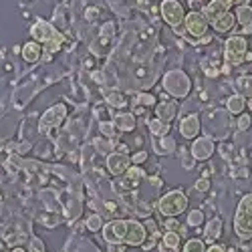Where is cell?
Instances as JSON below:
<instances>
[{
    "label": "cell",
    "instance_id": "33",
    "mask_svg": "<svg viewBox=\"0 0 252 252\" xmlns=\"http://www.w3.org/2000/svg\"><path fill=\"white\" fill-rule=\"evenodd\" d=\"M99 127H101V133H103V135H107V139H115V131H117V129H115V125H113V123L103 121Z\"/></svg>",
    "mask_w": 252,
    "mask_h": 252
},
{
    "label": "cell",
    "instance_id": "14",
    "mask_svg": "<svg viewBox=\"0 0 252 252\" xmlns=\"http://www.w3.org/2000/svg\"><path fill=\"white\" fill-rule=\"evenodd\" d=\"M230 8H232V2H230V0H210L202 10H204V14H206V18L210 20V23H214L216 18L228 14Z\"/></svg>",
    "mask_w": 252,
    "mask_h": 252
},
{
    "label": "cell",
    "instance_id": "17",
    "mask_svg": "<svg viewBox=\"0 0 252 252\" xmlns=\"http://www.w3.org/2000/svg\"><path fill=\"white\" fill-rule=\"evenodd\" d=\"M180 246H182L180 234L174 232V230H167V232L161 236L159 244H158V250L159 252H180Z\"/></svg>",
    "mask_w": 252,
    "mask_h": 252
},
{
    "label": "cell",
    "instance_id": "4",
    "mask_svg": "<svg viewBox=\"0 0 252 252\" xmlns=\"http://www.w3.org/2000/svg\"><path fill=\"white\" fill-rule=\"evenodd\" d=\"M161 85H163V91L167 95H172L174 99H184L192 91V79L182 69H174V71H167L163 75Z\"/></svg>",
    "mask_w": 252,
    "mask_h": 252
},
{
    "label": "cell",
    "instance_id": "18",
    "mask_svg": "<svg viewBox=\"0 0 252 252\" xmlns=\"http://www.w3.org/2000/svg\"><path fill=\"white\" fill-rule=\"evenodd\" d=\"M176 139H174V135H163V137H154V152L158 154V156H172L174 152H176Z\"/></svg>",
    "mask_w": 252,
    "mask_h": 252
},
{
    "label": "cell",
    "instance_id": "11",
    "mask_svg": "<svg viewBox=\"0 0 252 252\" xmlns=\"http://www.w3.org/2000/svg\"><path fill=\"white\" fill-rule=\"evenodd\" d=\"M214 150H216V143L212 137L208 135H202V137H196L192 141V148H190V154L194 156L196 161H206L214 156Z\"/></svg>",
    "mask_w": 252,
    "mask_h": 252
},
{
    "label": "cell",
    "instance_id": "2",
    "mask_svg": "<svg viewBox=\"0 0 252 252\" xmlns=\"http://www.w3.org/2000/svg\"><path fill=\"white\" fill-rule=\"evenodd\" d=\"M31 34L36 43L43 45L45 53H49V55L57 53L63 47V43H65V36H63L51 23H47V20H36L31 29Z\"/></svg>",
    "mask_w": 252,
    "mask_h": 252
},
{
    "label": "cell",
    "instance_id": "23",
    "mask_svg": "<svg viewBox=\"0 0 252 252\" xmlns=\"http://www.w3.org/2000/svg\"><path fill=\"white\" fill-rule=\"evenodd\" d=\"M246 109V99L242 95H232V97H228L226 101V111L230 115H242Z\"/></svg>",
    "mask_w": 252,
    "mask_h": 252
},
{
    "label": "cell",
    "instance_id": "39",
    "mask_svg": "<svg viewBox=\"0 0 252 252\" xmlns=\"http://www.w3.org/2000/svg\"><path fill=\"white\" fill-rule=\"evenodd\" d=\"M12 252H27V250H25V248H14Z\"/></svg>",
    "mask_w": 252,
    "mask_h": 252
},
{
    "label": "cell",
    "instance_id": "35",
    "mask_svg": "<svg viewBox=\"0 0 252 252\" xmlns=\"http://www.w3.org/2000/svg\"><path fill=\"white\" fill-rule=\"evenodd\" d=\"M196 190H198V192H208V190H210V180H208V178L198 180V182H196Z\"/></svg>",
    "mask_w": 252,
    "mask_h": 252
},
{
    "label": "cell",
    "instance_id": "36",
    "mask_svg": "<svg viewBox=\"0 0 252 252\" xmlns=\"http://www.w3.org/2000/svg\"><path fill=\"white\" fill-rule=\"evenodd\" d=\"M194 163H196V159H194V156H192V154H190V158H184V159H182V165H184V167H188V170H192Z\"/></svg>",
    "mask_w": 252,
    "mask_h": 252
},
{
    "label": "cell",
    "instance_id": "5",
    "mask_svg": "<svg viewBox=\"0 0 252 252\" xmlns=\"http://www.w3.org/2000/svg\"><path fill=\"white\" fill-rule=\"evenodd\" d=\"M158 210H159V214L165 216V218H176V216L184 214L186 210H188V196L182 190L167 192L165 196L159 198Z\"/></svg>",
    "mask_w": 252,
    "mask_h": 252
},
{
    "label": "cell",
    "instance_id": "26",
    "mask_svg": "<svg viewBox=\"0 0 252 252\" xmlns=\"http://www.w3.org/2000/svg\"><path fill=\"white\" fill-rule=\"evenodd\" d=\"M85 226L91 230V232H101L103 226H105V220L101 218V214H89L85 220Z\"/></svg>",
    "mask_w": 252,
    "mask_h": 252
},
{
    "label": "cell",
    "instance_id": "38",
    "mask_svg": "<svg viewBox=\"0 0 252 252\" xmlns=\"http://www.w3.org/2000/svg\"><path fill=\"white\" fill-rule=\"evenodd\" d=\"M232 6H240V4H248V0H230Z\"/></svg>",
    "mask_w": 252,
    "mask_h": 252
},
{
    "label": "cell",
    "instance_id": "32",
    "mask_svg": "<svg viewBox=\"0 0 252 252\" xmlns=\"http://www.w3.org/2000/svg\"><path fill=\"white\" fill-rule=\"evenodd\" d=\"M107 103L111 105V107H123V105H125V99H123V95L111 91V93H107Z\"/></svg>",
    "mask_w": 252,
    "mask_h": 252
},
{
    "label": "cell",
    "instance_id": "30",
    "mask_svg": "<svg viewBox=\"0 0 252 252\" xmlns=\"http://www.w3.org/2000/svg\"><path fill=\"white\" fill-rule=\"evenodd\" d=\"M137 103H139V107L150 109V107H156V97L150 95V93H139L137 95Z\"/></svg>",
    "mask_w": 252,
    "mask_h": 252
},
{
    "label": "cell",
    "instance_id": "24",
    "mask_svg": "<svg viewBox=\"0 0 252 252\" xmlns=\"http://www.w3.org/2000/svg\"><path fill=\"white\" fill-rule=\"evenodd\" d=\"M236 87H238V95H242L244 99H250L252 103V75H242L236 79Z\"/></svg>",
    "mask_w": 252,
    "mask_h": 252
},
{
    "label": "cell",
    "instance_id": "20",
    "mask_svg": "<svg viewBox=\"0 0 252 252\" xmlns=\"http://www.w3.org/2000/svg\"><path fill=\"white\" fill-rule=\"evenodd\" d=\"M222 234V220L220 218H212L208 220L206 228H204V242L208 244H216V240Z\"/></svg>",
    "mask_w": 252,
    "mask_h": 252
},
{
    "label": "cell",
    "instance_id": "13",
    "mask_svg": "<svg viewBox=\"0 0 252 252\" xmlns=\"http://www.w3.org/2000/svg\"><path fill=\"white\" fill-rule=\"evenodd\" d=\"M200 129H202V123H200V115L198 113H190V115L182 117V121H180V133L186 139H196L200 135Z\"/></svg>",
    "mask_w": 252,
    "mask_h": 252
},
{
    "label": "cell",
    "instance_id": "7",
    "mask_svg": "<svg viewBox=\"0 0 252 252\" xmlns=\"http://www.w3.org/2000/svg\"><path fill=\"white\" fill-rule=\"evenodd\" d=\"M159 10H161L163 20H165V23L170 25L178 34H186V31H184L186 10H184V6H182L180 0H163L161 6H159Z\"/></svg>",
    "mask_w": 252,
    "mask_h": 252
},
{
    "label": "cell",
    "instance_id": "34",
    "mask_svg": "<svg viewBox=\"0 0 252 252\" xmlns=\"http://www.w3.org/2000/svg\"><path fill=\"white\" fill-rule=\"evenodd\" d=\"M145 161H148V154H145V152H135L131 156V163L133 165H139V163H145Z\"/></svg>",
    "mask_w": 252,
    "mask_h": 252
},
{
    "label": "cell",
    "instance_id": "16",
    "mask_svg": "<svg viewBox=\"0 0 252 252\" xmlns=\"http://www.w3.org/2000/svg\"><path fill=\"white\" fill-rule=\"evenodd\" d=\"M236 23L240 25V34H250L252 32V6L250 4H240L236 6Z\"/></svg>",
    "mask_w": 252,
    "mask_h": 252
},
{
    "label": "cell",
    "instance_id": "25",
    "mask_svg": "<svg viewBox=\"0 0 252 252\" xmlns=\"http://www.w3.org/2000/svg\"><path fill=\"white\" fill-rule=\"evenodd\" d=\"M148 127H150V131H152L154 137H163V135L170 133V123H163V121H159L158 117L148 123Z\"/></svg>",
    "mask_w": 252,
    "mask_h": 252
},
{
    "label": "cell",
    "instance_id": "12",
    "mask_svg": "<svg viewBox=\"0 0 252 252\" xmlns=\"http://www.w3.org/2000/svg\"><path fill=\"white\" fill-rule=\"evenodd\" d=\"M131 165H133V163H131V156H129V154L113 152V154L107 156V170H109V174L115 176V178L123 176Z\"/></svg>",
    "mask_w": 252,
    "mask_h": 252
},
{
    "label": "cell",
    "instance_id": "19",
    "mask_svg": "<svg viewBox=\"0 0 252 252\" xmlns=\"http://www.w3.org/2000/svg\"><path fill=\"white\" fill-rule=\"evenodd\" d=\"M113 125L119 133H129L137 127V119L133 113H117L113 117Z\"/></svg>",
    "mask_w": 252,
    "mask_h": 252
},
{
    "label": "cell",
    "instance_id": "31",
    "mask_svg": "<svg viewBox=\"0 0 252 252\" xmlns=\"http://www.w3.org/2000/svg\"><path fill=\"white\" fill-rule=\"evenodd\" d=\"M250 125H252V117L248 113H242L238 117V121H236V131H246Z\"/></svg>",
    "mask_w": 252,
    "mask_h": 252
},
{
    "label": "cell",
    "instance_id": "27",
    "mask_svg": "<svg viewBox=\"0 0 252 252\" xmlns=\"http://www.w3.org/2000/svg\"><path fill=\"white\" fill-rule=\"evenodd\" d=\"M113 148H115V139H95V150L103 156L113 154Z\"/></svg>",
    "mask_w": 252,
    "mask_h": 252
},
{
    "label": "cell",
    "instance_id": "10",
    "mask_svg": "<svg viewBox=\"0 0 252 252\" xmlns=\"http://www.w3.org/2000/svg\"><path fill=\"white\" fill-rule=\"evenodd\" d=\"M67 117V105H63V103H57L53 105V107H49L43 117H40V123H38V129L40 131H49L53 127H59V125L65 121Z\"/></svg>",
    "mask_w": 252,
    "mask_h": 252
},
{
    "label": "cell",
    "instance_id": "22",
    "mask_svg": "<svg viewBox=\"0 0 252 252\" xmlns=\"http://www.w3.org/2000/svg\"><path fill=\"white\" fill-rule=\"evenodd\" d=\"M45 49L40 43H36V40H32V43H25V47L20 49V55H23V59L27 63H36L40 61V57H43Z\"/></svg>",
    "mask_w": 252,
    "mask_h": 252
},
{
    "label": "cell",
    "instance_id": "29",
    "mask_svg": "<svg viewBox=\"0 0 252 252\" xmlns=\"http://www.w3.org/2000/svg\"><path fill=\"white\" fill-rule=\"evenodd\" d=\"M202 224H204V212L202 210H190V212H188V226L198 228Z\"/></svg>",
    "mask_w": 252,
    "mask_h": 252
},
{
    "label": "cell",
    "instance_id": "28",
    "mask_svg": "<svg viewBox=\"0 0 252 252\" xmlns=\"http://www.w3.org/2000/svg\"><path fill=\"white\" fill-rule=\"evenodd\" d=\"M182 252H206V244L200 238H190V240L184 244Z\"/></svg>",
    "mask_w": 252,
    "mask_h": 252
},
{
    "label": "cell",
    "instance_id": "15",
    "mask_svg": "<svg viewBox=\"0 0 252 252\" xmlns=\"http://www.w3.org/2000/svg\"><path fill=\"white\" fill-rule=\"evenodd\" d=\"M178 109H180V105L176 101H161L156 105V117L163 123H172L178 115Z\"/></svg>",
    "mask_w": 252,
    "mask_h": 252
},
{
    "label": "cell",
    "instance_id": "9",
    "mask_svg": "<svg viewBox=\"0 0 252 252\" xmlns=\"http://www.w3.org/2000/svg\"><path fill=\"white\" fill-rule=\"evenodd\" d=\"M145 176V170L139 165H131L127 172L123 176H119L115 182H113V188L117 194H129V192H135L139 188V182L143 180Z\"/></svg>",
    "mask_w": 252,
    "mask_h": 252
},
{
    "label": "cell",
    "instance_id": "6",
    "mask_svg": "<svg viewBox=\"0 0 252 252\" xmlns=\"http://www.w3.org/2000/svg\"><path fill=\"white\" fill-rule=\"evenodd\" d=\"M248 55V40L242 34H232L224 43V59L230 67H238L242 63H246Z\"/></svg>",
    "mask_w": 252,
    "mask_h": 252
},
{
    "label": "cell",
    "instance_id": "3",
    "mask_svg": "<svg viewBox=\"0 0 252 252\" xmlns=\"http://www.w3.org/2000/svg\"><path fill=\"white\" fill-rule=\"evenodd\" d=\"M234 232L240 240H250L252 238V194L242 196L240 204L236 206L234 214Z\"/></svg>",
    "mask_w": 252,
    "mask_h": 252
},
{
    "label": "cell",
    "instance_id": "21",
    "mask_svg": "<svg viewBox=\"0 0 252 252\" xmlns=\"http://www.w3.org/2000/svg\"><path fill=\"white\" fill-rule=\"evenodd\" d=\"M210 27H214V31L218 34H226V32H232V29L236 27V16L232 12H228L220 18H216L214 23H210Z\"/></svg>",
    "mask_w": 252,
    "mask_h": 252
},
{
    "label": "cell",
    "instance_id": "37",
    "mask_svg": "<svg viewBox=\"0 0 252 252\" xmlns=\"http://www.w3.org/2000/svg\"><path fill=\"white\" fill-rule=\"evenodd\" d=\"M206 252H226V250H224V246H220V244H210V246L206 248Z\"/></svg>",
    "mask_w": 252,
    "mask_h": 252
},
{
    "label": "cell",
    "instance_id": "1",
    "mask_svg": "<svg viewBox=\"0 0 252 252\" xmlns=\"http://www.w3.org/2000/svg\"><path fill=\"white\" fill-rule=\"evenodd\" d=\"M103 238L109 244H127V246H143L148 240V230L137 220H111L103 226Z\"/></svg>",
    "mask_w": 252,
    "mask_h": 252
},
{
    "label": "cell",
    "instance_id": "8",
    "mask_svg": "<svg viewBox=\"0 0 252 252\" xmlns=\"http://www.w3.org/2000/svg\"><path fill=\"white\" fill-rule=\"evenodd\" d=\"M208 29H210V20L206 18L204 12H200V10H192V12H188V14H186V20H184L186 36H192L194 40H198V38H206Z\"/></svg>",
    "mask_w": 252,
    "mask_h": 252
}]
</instances>
